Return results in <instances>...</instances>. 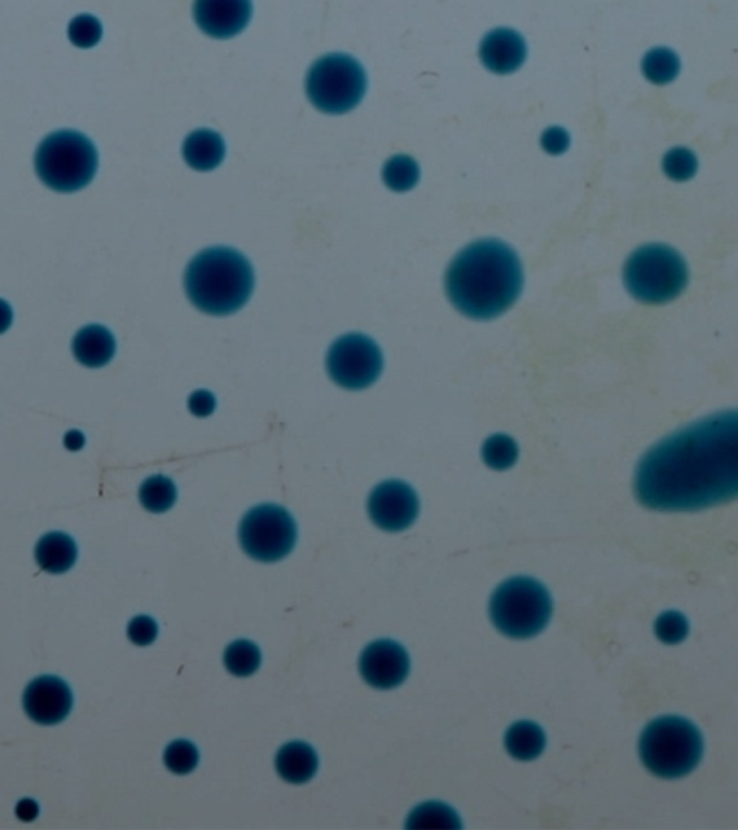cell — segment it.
Listing matches in <instances>:
<instances>
[{
    "label": "cell",
    "instance_id": "4fadbf2b",
    "mask_svg": "<svg viewBox=\"0 0 738 830\" xmlns=\"http://www.w3.org/2000/svg\"><path fill=\"white\" fill-rule=\"evenodd\" d=\"M24 710L39 726L63 723L73 710L72 689L56 676H39L25 689Z\"/></svg>",
    "mask_w": 738,
    "mask_h": 830
},
{
    "label": "cell",
    "instance_id": "d4e9b609",
    "mask_svg": "<svg viewBox=\"0 0 738 830\" xmlns=\"http://www.w3.org/2000/svg\"><path fill=\"white\" fill-rule=\"evenodd\" d=\"M520 458V447L508 434H494L482 446V459L487 468L504 472L511 469Z\"/></svg>",
    "mask_w": 738,
    "mask_h": 830
},
{
    "label": "cell",
    "instance_id": "f1b7e54d",
    "mask_svg": "<svg viewBox=\"0 0 738 830\" xmlns=\"http://www.w3.org/2000/svg\"><path fill=\"white\" fill-rule=\"evenodd\" d=\"M654 635L662 643L675 646L683 643L689 635V623L683 613L670 610L662 613L654 622Z\"/></svg>",
    "mask_w": 738,
    "mask_h": 830
},
{
    "label": "cell",
    "instance_id": "6da1fadb",
    "mask_svg": "<svg viewBox=\"0 0 738 830\" xmlns=\"http://www.w3.org/2000/svg\"><path fill=\"white\" fill-rule=\"evenodd\" d=\"M645 508L694 512L738 498V410L717 412L663 438L635 473Z\"/></svg>",
    "mask_w": 738,
    "mask_h": 830
},
{
    "label": "cell",
    "instance_id": "cb8c5ba5",
    "mask_svg": "<svg viewBox=\"0 0 738 830\" xmlns=\"http://www.w3.org/2000/svg\"><path fill=\"white\" fill-rule=\"evenodd\" d=\"M224 663L227 671L239 678H247L256 674L262 665V652L257 644L250 640H236L226 649Z\"/></svg>",
    "mask_w": 738,
    "mask_h": 830
},
{
    "label": "cell",
    "instance_id": "30bf717a",
    "mask_svg": "<svg viewBox=\"0 0 738 830\" xmlns=\"http://www.w3.org/2000/svg\"><path fill=\"white\" fill-rule=\"evenodd\" d=\"M331 380L342 388L361 391L376 384L384 369V355L377 342L362 333L338 337L327 355Z\"/></svg>",
    "mask_w": 738,
    "mask_h": 830
},
{
    "label": "cell",
    "instance_id": "8fae6325",
    "mask_svg": "<svg viewBox=\"0 0 738 830\" xmlns=\"http://www.w3.org/2000/svg\"><path fill=\"white\" fill-rule=\"evenodd\" d=\"M367 508L372 524L378 528L385 533H403L419 516L420 500L408 483L391 478L373 487Z\"/></svg>",
    "mask_w": 738,
    "mask_h": 830
},
{
    "label": "cell",
    "instance_id": "ffe728a7",
    "mask_svg": "<svg viewBox=\"0 0 738 830\" xmlns=\"http://www.w3.org/2000/svg\"><path fill=\"white\" fill-rule=\"evenodd\" d=\"M547 737L543 728L533 722H518L505 735V749L520 762H533L546 749Z\"/></svg>",
    "mask_w": 738,
    "mask_h": 830
},
{
    "label": "cell",
    "instance_id": "d6a6232c",
    "mask_svg": "<svg viewBox=\"0 0 738 830\" xmlns=\"http://www.w3.org/2000/svg\"><path fill=\"white\" fill-rule=\"evenodd\" d=\"M542 146L551 155H560L569 149L570 136L562 127H550L542 136Z\"/></svg>",
    "mask_w": 738,
    "mask_h": 830
},
{
    "label": "cell",
    "instance_id": "e0dca14e",
    "mask_svg": "<svg viewBox=\"0 0 738 830\" xmlns=\"http://www.w3.org/2000/svg\"><path fill=\"white\" fill-rule=\"evenodd\" d=\"M319 758L316 751L303 741H292L281 746L276 755V770L288 783L305 784L318 771Z\"/></svg>",
    "mask_w": 738,
    "mask_h": 830
},
{
    "label": "cell",
    "instance_id": "7a4b0ae2",
    "mask_svg": "<svg viewBox=\"0 0 738 830\" xmlns=\"http://www.w3.org/2000/svg\"><path fill=\"white\" fill-rule=\"evenodd\" d=\"M445 288L461 315L491 320L511 309L520 298L524 269L511 245L483 239L469 244L451 260Z\"/></svg>",
    "mask_w": 738,
    "mask_h": 830
},
{
    "label": "cell",
    "instance_id": "ba28073f",
    "mask_svg": "<svg viewBox=\"0 0 738 830\" xmlns=\"http://www.w3.org/2000/svg\"><path fill=\"white\" fill-rule=\"evenodd\" d=\"M368 86L367 73L354 56L333 52L316 60L306 76V92L320 112L342 114L357 107Z\"/></svg>",
    "mask_w": 738,
    "mask_h": 830
},
{
    "label": "cell",
    "instance_id": "e575fe53",
    "mask_svg": "<svg viewBox=\"0 0 738 830\" xmlns=\"http://www.w3.org/2000/svg\"><path fill=\"white\" fill-rule=\"evenodd\" d=\"M64 445L72 451L81 450L86 445L85 434L78 432V430H72V432L65 434Z\"/></svg>",
    "mask_w": 738,
    "mask_h": 830
},
{
    "label": "cell",
    "instance_id": "603a6c76",
    "mask_svg": "<svg viewBox=\"0 0 738 830\" xmlns=\"http://www.w3.org/2000/svg\"><path fill=\"white\" fill-rule=\"evenodd\" d=\"M680 69L679 56L665 47L652 48L642 61L644 76L653 85L663 86L674 81Z\"/></svg>",
    "mask_w": 738,
    "mask_h": 830
},
{
    "label": "cell",
    "instance_id": "836d02e7",
    "mask_svg": "<svg viewBox=\"0 0 738 830\" xmlns=\"http://www.w3.org/2000/svg\"><path fill=\"white\" fill-rule=\"evenodd\" d=\"M39 815L38 803L33 799H24L16 805V816L22 822H33Z\"/></svg>",
    "mask_w": 738,
    "mask_h": 830
},
{
    "label": "cell",
    "instance_id": "4dcf8cb0",
    "mask_svg": "<svg viewBox=\"0 0 738 830\" xmlns=\"http://www.w3.org/2000/svg\"><path fill=\"white\" fill-rule=\"evenodd\" d=\"M157 631H160L157 623L149 616L135 617L127 627V636L136 646L152 644L157 638Z\"/></svg>",
    "mask_w": 738,
    "mask_h": 830
},
{
    "label": "cell",
    "instance_id": "83f0119b",
    "mask_svg": "<svg viewBox=\"0 0 738 830\" xmlns=\"http://www.w3.org/2000/svg\"><path fill=\"white\" fill-rule=\"evenodd\" d=\"M165 766L178 776L189 775L195 770L200 762V753L191 741L178 740L170 742L165 751Z\"/></svg>",
    "mask_w": 738,
    "mask_h": 830
},
{
    "label": "cell",
    "instance_id": "d6986e66",
    "mask_svg": "<svg viewBox=\"0 0 738 830\" xmlns=\"http://www.w3.org/2000/svg\"><path fill=\"white\" fill-rule=\"evenodd\" d=\"M77 557L76 541L64 533L43 535L35 548V560L39 569L50 574L67 573L76 564Z\"/></svg>",
    "mask_w": 738,
    "mask_h": 830
},
{
    "label": "cell",
    "instance_id": "52a82bcc",
    "mask_svg": "<svg viewBox=\"0 0 738 830\" xmlns=\"http://www.w3.org/2000/svg\"><path fill=\"white\" fill-rule=\"evenodd\" d=\"M688 279L684 257L665 244H648L635 250L623 269L627 292L646 305L675 301L687 289Z\"/></svg>",
    "mask_w": 738,
    "mask_h": 830
},
{
    "label": "cell",
    "instance_id": "5bb4252c",
    "mask_svg": "<svg viewBox=\"0 0 738 830\" xmlns=\"http://www.w3.org/2000/svg\"><path fill=\"white\" fill-rule=\"evenodd\" d=\"M253 15L250 0H198L193 3V17L206 35L231 38L249 25Z\"/></svg>",
    "mask_w": 738,
    "mask_h": 830
},
{
    "label": "cell",
    "instance_id": "5b68a950",
    "mask_svg": "<svg viewBox=\"0 0 738 830\" xmlns=\"http://www.w3.org/2000/svg\"><path fill=\"white\" fill-rule=\"evenodd\" d=\"M551 616L550 591L535 578L522 575L509 578L491 597L492 625L507 638H534L546 629Z\"/></svg>",
    "mask_w": 738,
    "mask_h": 830
},
{
    "label": "cell",
    "instance_id": "3957f363",
    "mask_svg": "<svg viewBox=\"0 0 738 830\" xmlns=\"http://www.w3.org/2000/svg\"><path fill=\"white\" fill-rule=\"evenodd\" d=\"M184 292L202 314L228 316L252 297L254 270L249 258L231 247L202 250L184 271Z\"/></svg>",
    "mask_w": 738,
    "mask_h": 830
},
{
    "label": "cell",
    "instance_id": "4316f807",
    "mask_svg": "<svg viewBox=\"0 0 738 830\" xmlns=\"http://www.w3.org/2000/svg\"><path fill=\"white\" fill-rule=\"evenodd\" d=\"M663 173L675 182L689 181L697 174L698 159L696 153L687 148H674L662 161Z\"/></svg>",
    "mask_w": 738,
    "mask_h": 830
},
{
    "label": "cell",
    "instance_id": "484cf974",
    "mask_svg": "<svg viewBox=\"0 0 738 830\" xmlns=\"http://www.w3.org/2000/svg\"><path fill=\"white\" fill-rule=\"evenodd\" d=\"M382 179L391 191H410L420 179L419 164L410 156L395 155L386 161L382 169Z\"/></svg>",
    "mask_w": 738,
    "mask_h": 830
},
{
    "label": "cell",
    "instance_id": "9a60e30c",
    "mask_svg": "<svg viewBox=\"0 0 738 830\" xmlns=\"http://www.w3.org/2000/svg\"><path fill=\"white\" fill-rule=\"evenodd\" d=\"M479 56L489 72L505 76L517 72L524 64L526 42L517 30L496 28L483 37Z\"/></svg>",
    "mask_w": 738,
    "mask_h": 830
},
{
    "label": "cell",
    "instance_id": "2e32d148",
    "mask_svg": "<svg viewBox=\"0 0 738 830\" xmlns=\"http://www.w3.org/2000/svg\"><path fill=\"white\" fill-rule=\"evenodd\" d=\"M73 354L81 366L105 367L116 354V340L107 328L101 324H89L74 336Z\"/></svg>",
    "mask_w": 738,
    "mask_h": 830
},
{
    "label": "cell",
    "instance_id": "1f68e13d",
    "mask_svg": "<svg viewBox=\"0 0 738 830\" xmlns=\"http://www.w3.org/2000/svg\"><path fill=\"white\" fill-rule=\"evenodd\" d=\"M215 407H217V399H215L211 391L198 390L188 399L189 411L193 416L200 417V419H205V417L213 414Z\"/></svg>",
    "mask_w": 738,
    "mask_h": 830
},
{
    "label": "cell",
    "instance_id": "9c48e42d",
    "mask_svg": "<svg viewBox=\"0 0 738 830\" xmlns=\"http://www.w3.org/2000/svg\"><path fill=\"white\" fill-rule=\"evenodd\" d=\"M239 539L243 551L253 560L277 562L296 546L297 525L283 507L258 505L241 520Z\"/></svg>",
    "mask_w": 738,
    "mask_h": 830
},
{
    "label": "cell",
    "instance_id": "8992f818",
    "mask_svg": "<svg viewBox=\"0 0 738 830\" xmlns=\"http://www.w3.org/2000/svg\"><path fill=\"white\" fill-rule=\"evenodd\" d=\"M99 168L94 143L77 130H56L39 143L35 169L48 188L74 192L85 188Z\"/></svg>",
    "mask_w": 738,
    "mask_h": 830
},
{
    "label": "cell",
    "instance_id": "7402d4cb",
    "mask_svg": "<svg viewBox=\"0 0 738 830\" xmlns=\"http://www.w3.org/2000/svg\"><path fill=\"white\" fill-rule=\"evenodd\" d=\"M178 490L175 483L164 474H155L142 483L139 500L147 511L152 513L168 512L177 502Z\"/></svg>",
    "mask_w": 738,
    "mask_h": 830
},
{
    "label": "cell",
    "instance_id": "277c9868",
    "mask_svg": "<svg viewBox=\"0 0 738 830\" xmlns=\"http://www.w3.org/2000/svg\"><path fill=\"white\" fill-rule=\"evenodd\" d=\"M704 740L696 724L666 715L646 726L639 740V755L653 776L675 780L688 776L700 764Z\"/></svg>",
    "mask_w": 738,
    "mask_h": 830
},
{
    "label": "cell",
    "instance_id": "ac0fdd59",
    "mask_svg": "<svg viewBox=\"0 0 738 830\" xmlns=\"http://www.w3.org/2000/svg\"><path fill=\"white\" fill-rule=\"evenodd\" d=\"M184 162L196 170H213L226 157V142L222 136L211 129L191 131L183 140Z\"/></svg>",
    "mask_w": 738,
    "mask_h": 830
},
{
    "label": "cell",
    "instance_id": "7c38bea8",
    "mask_svg": "<svg viewBox=\"0 0 738 830\" xmlns=\"http://www.w3.org/2000/svg\"><path fill=\"white\" fill-rule=\"evenodd\" d=\"M359 672L369 687L393 689L407 679L410 657L402 644L390 639L369 643L359 657Z\"/></svg>",
    "mask_w": 738,
    "mask_h": 830
},
{
    "label": "cell",
    "instance_id": "f546056e",
    "mask_svg": "<svg viewBox=\"0 0 738 830\" xmlns=\"http://www.w3.org/2000/svg\"><path fill=\"white\" fill-rule=\"evenodd\" d=\"M103 35V26L99 17L90 13H80L74 16L68 25V38L74 46L80 48H91L99 43Z\"/></svg>",
    "mask_w": 738,
    "mask_h": 830
},
{
    "label": "cell",
    "instance_id": "44dd1931",
    "mask_svg": "<svg viewBox=\"0 0 738 830\" xmlns=\"http://www.w3.org/2000/svg\"><path fill=\"white\" fill-rule=\"evenodd\" d=\"M407 829H461L459 815L442 802H425L408 815Z\"/></svg>",
    "mask_w": 738,
    "mask_h": 830
}]
</instances>
